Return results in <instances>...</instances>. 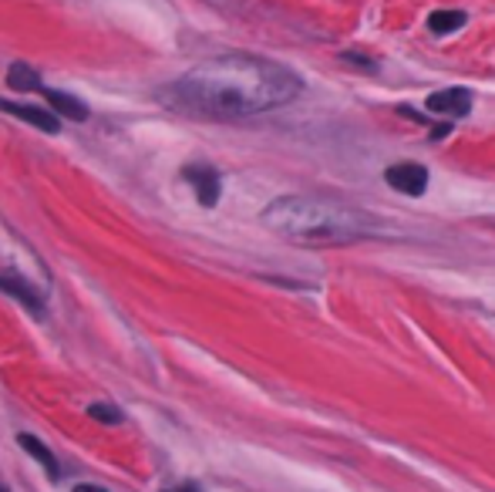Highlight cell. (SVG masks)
<instances>
[{"label":"cell","mask_w":495,"mask_h":492,"mask_svg":"<svg viewBox=\"0 0 495 492\" xmlns=\"http://www.w3.org/2000/svg\"><path fill=\"white\" fill-rule=\"evenodd\" d=\"M300 95V78L284 65L250 55L210 57L159 91L172 112L196 118H250Z\"/></svg>","instance_id":"1"},{"label":"cell","mask_w":495,"mask_h":492,"mask_svg":"<svg viewBox=\"0 0 495 492\" xmlns=\"http://www.w3.org/2000/svg\"><path fill=\"white\" fill-rule=\"evenodd\" d=\"M263 226L294 243L320 246L354 243L381 233V223L371 213L354 210L347 202L314 200V196H284L270 202L263 210Z\"/></svg>","instance_id":"2"},{"label":"cell","mask_w":495,"mask_h":492,"mask_svg":"<svg viewBox=\"0 0 495 492\" xmlns=\"http://www.w3.org/2000/svg\"><path fill=\"white\" fill-rule=\"evenodd\" d=\"M385 179L401 196H421V192L428 190V169L418 166V162H395L385 172Z\"/></svg>","instance_id":"3"},{"label":"cell","mask_w":495,"mask_h":492,"mask_svg":"<svg viewBox=\"0 0 495 492\" xmlns=\"http://www.w3.org/2000/svg\"><path fill=\"white\" fill-rule=\"evenodd\" d=\"M472 108V95L465 88H445L428 95V112L445 115V118H462Z\"/></svg>","instance_id":"4"},{"label":"cell","mask_w":495,"mask_h":492,"mask_svg":"<svg viewBox=\"0 0 495 492\" xmlns=\"http://www.w3.org/2000/svg\"><path fill=\"white\" fill-rule=\"evenodd\" d=\"M182 176H186V182H192V190H196L202 206H216V202H220V192H222L220 176H216L210 166H186Z\"/></svg>","instance_id":"5"},{"label":"cell","mask_w":495,"mask_h":492,"mask_svg":"<svg viewBox=\"0 0 495 492\" xmlns=\"http://www.w3.org/2000/svg\"><path fill=\"white\" fill-rule=\"evenodd\" d=\"M0 112L14 115V118H21V122H31L34 128H41L47 135H57L61 122H57L55 112H41V108H34V105H14V101H0Z\"/></svg>","instance_id":"6"},{"label":"cell","mask_w":495,"mask_h":492,"mask_svg":"<svg viewBox=\"0 0 495 492\" xmlns=\"http://www.w3.org/2000/svg\"><path fill=\"white\" fill-rule=\"evenodd\" d=\"M45 101L51 105V112L65 115V118H75V122H85L88 118V105L75 95H65V91H45Z\"/></svg>","instance_id":"7"},{"label":"cell","mask_w":495,"mask_h":492,"mask_svg":"<svg viewBox=\"0 0 495 492\" xmlns=\"http://www.w3.org/2000/svg\"><path fill=\"white\" fill-rule=\"evenodd\" d=\"M0 291H7L11 297H17L21 303H27L31 311H41V297H37V291H34L21 273H4V277H0Z\"/></svg>","instance_id":"8"},{"label":"cell","mask_w":495,"mask_h":492,"mask_svg":"<svg viewBox=\"0 0 495 492\" xmlns=\"http://www.w3.org/2000/svg\"><path fill=\"white\" fill-rule=\"evenodd\" d=\"M17 446L24 448V452H31L34 459L41 462V466H45L47 472H51V476H61V469H57V462H55V456H51V452H47V446H41V442H37V438L34 436H17Z\"/></svg>","instance_id":"9"},{"label":"cell","mask_w":495,"mask_h":492,"mask_svg":"<svg viewBox=\"0 0 495 492\" xmlns=\"http://www.w3.org/2000/svg\"><path fill=\"white\" fill-rule=\"evenodd\" d=\"M7 85L14 91H34L41 81H37V71L31 65H11L7 67Z\"/></svg>","instance_id":"10"},{"label":"cell","mask_w":495,"mask_h":492,"mask_svg":"<svg viewBox=\"0 0 495 492\" xmlns=\"http://www.w3.org/2000/svg\"><path fill=\"white\" fill-rule=\"evenodd\" d=\"M462 24H465V14L462 11H435L428 17L431 34H451V31H459Z\"/></svg>","instance_id":"11"},{"label":"cell","mask_w":495,"mask_h":492,"mask_svg":"<svg viewBox=\"0 0 495 492\" xmlns=\"http://www.w3.org/2000/svg\"><path fill=\"white\" fill-rule=\"evenodd\" d=\"M91 418H98V422H108V425H119L121 422V412H115V405H91Z\"/></svg>","instance_id":"12"},{"label":"cell","mask_w":495,"mask_h":492,"mask_svg":"<svg viewBox=\"0 0 495 492\" xmlns=\"http://www.w3.org/2000/svg\"><path fill=\"white\" fill-rule=\"evenodd\" d=\"M75 492H108V489H101V486H75Z\"/></svg>","instance_id":"13"},{"label":"cell","mask_w":495,"mask_h":492,"mask_svg":"<svg viewBox=\"0 0 495 492\" xmlns=\"http://www.w3.org/2000/svg\"><path fill=\"white\" fill-rule=\"evenodd\" d=\"M0 492H7V489H4V486H0Z\"/></svg>","instance_id":"14"}]
</instances>
